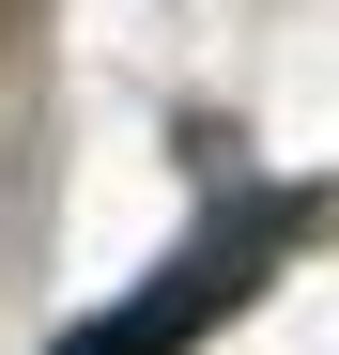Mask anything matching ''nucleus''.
<instances>
[{
	"label": "nucleus",
	"mask_w": 339,
	"mask_h": 355,
	"mask_svg": "<svg viewBox=\"0 0 339 355\" xmlns=\"http://www.w3.org/2000/svg\"><path fill=\"white\" fill-rule=\"evenodd\" d=\"M293 232H309V201H232V216H201L139 293H108V309H93L77 340H46V355H201V340L262 293V263L293 248Z\"/></svg>",
	"instance_id": "f257e3e1"
}]
</instances>
